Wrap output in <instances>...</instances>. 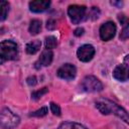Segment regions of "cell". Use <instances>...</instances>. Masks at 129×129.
Listing matches in <instances>:
<instances>
[{"instance_id": "d4e9b609", "label": "cell", "mask_w": 129, "mask_h": 129, "mask_svg": "<svg viewBox=\"0 0 129 129\" xmlns=\"http://www.w3.org/2000/svg\"><path fill=\"white\" fill-rule=\"evenodd\" d=\"M111 4H113V5H122V2H111Z\"/></svg>"}, {"instance_id": "6da1fadb", "label": "cell", "mask_w": 129, "mask_h": 129, "mask_svg": "<svg viewBox=\"0 0 129 129\" xmlns=\"http://www.w3.org/2000/svg\"><path fill=\"white\" fill-rule=\"evenodd\" d=\"M96 107L97 109L104 115H108V114H114L116 116H118L120 119H122L124 122L128 123V114L127 112L120 106H118L117 104L113 103L110 100L107 99H99L98 101H96Z\"/></svg>"}, {"instance_id": "e0dca14e", "label": "cell", "mask_w": 129, "mask_h": 129, "mask_svg": "<svg viewBox=\"0 0 129 129\" xmlns=\"http://www.w3.org/2000/svg\"><path fill=\"white\" fill-rule=\"evenodd\" d=\"M48 92V89L47 88H42L40 90H37V91H34L32 94H31V98L33 100H38L39 98H41L44 94H46Z\"/></svg>"}, {"instance_id": "9a60e30c", "label": "cell", "mask_w": 129, "mask_h": 129, "mask_svg": "<svg viewBox=\"0 0 129 129\" xmlns=\"http://www.w3.org/2000/svg\"><path fill=\"white\" fill-rule=\"evenodd\" d=\"M58 129H88V128L76 122H63L59 125Z\"/></svg>"}, {"instance_id": "8fae6325", "label": "cell", "mask_w": 129, "mask_h": 129, "mask_svg": "<svg viewBox=\"0 0 129 129\" xmlns=\"http://www.w3.org/2000/svg\"><path fill=\"white\" fill-rule=\"evenodd\" d=\"M50 5L49 1H42V0H34L29 2V9L32 12L39 13L45 11Z\"/></svg>"}, {"instance_id": "7a4b0ae2", "label": "cell", "mask_w": 129, "mask_h": 129, "mask_svg": "<svg viewBox=\"0 0 129 129\" xmlns=\"http://www.w3.org/2000/svg\"><path fill=\"white\" fill-rule=\"evenodd\" d=\"M18 53L17 44L12 40H4L0 42V64L5 61L15 59Z\"/></svg>"}, {"instance_id": "ac0fdd59", "label": "cell", "mask_w": 129, "mask_h": 129, "mask_svg": "<svg viewBox=\"0 0 129 129\" xmlns=\"http://www.w3.org/2000/svg\"><path fill=\"white\" fill-rule=\"evenodd\" d=\"M47 114V108L46 107H42L40 109H38L37 111L35 112H32L30 114V116H33V117H43Z\"/></svg>"}, {"instance_id": "277c9868", "label": "cell", "mask_w": 129, "mask_h": 129, "mask_svg": "<svg viewBox=\"0 0 129 129\" xmlns=\"http://www.w3.org/2000/svg\"><path fill=\"white\" fill-rule=\"evenodd\" d=\"M82 88L86 92H100L103 90V84L94 76H87L82 81Z\"/></svg>"}, {"instance_id": "ba28073f", "label": "cell", "mask_w": 129, "mask_h": 129, "mask_svg": "<svg viewBox=\"0 0 129 129\" xmlns=\"http://www.w3.org/2000/svg\"><path fill=\"white\" fill-rule=\"evenodd\" d=\"M94 54H95V48L91 44H84V45L80 46L77 51L78 58L84 62L91 60L93 58Z\"/></svg>"}, {"instance_id": "7402d4cb", "label": "cell", "mask_w": 129, "mask_h": 129, "mask_svg": "<svg viewBox=\"0 0 129 129\" xmlns=\"http://www.w3.org/2000/svg\"><path fill=\"white\" fill-rule=\"evenodd\" d=\"M46 27H47L48 29H54V28H55V21L52 20V19L48 20V21H47V25H46Z\"/></svg>"}, {"instance_id": "9c48e42d", "label": "cell", "mask_w": 129, "mask_h": 129, "mask_svg": "<svg viewBox=\"0 0 129 129\" xmlns=\"http://www.w3.org/2000/svg\"><path fill=\"white\" fill-rule=\"evenodd\" d=\"M57 76L64 80H73L77 75V69L72 63L62 64L56 72Z\"/></svg>"}, {"instance_id": "5b68a950", "label": "cell", "mask_w": 129, "mask_h": 129, "mask_svg": "<svg viewBox=\"0 0 129 129\" xmlns=\"http://www.w3.org/2000/svg\"><path fill=\"white\" fill-rule=\"evenodd\" d=\"M86 6L84 5H71L68 9V14L73 23H80L86 16Z\"/></svg>"}, {"instance_id": "8992f818", "label": "cell", "mask_w": 129, "mask_h": 129, "mask_svg": "<svg viewBox=\"0 0 129 129\" xmlns=\"http://www.w3.org/2000/svg\"><path fill=\"white\" fill-rule=\"evenodd\" d=\"M128 58L129 55L125 56L124 62L122 64H119L115 68V70L113 71V77L121 82H125L128 80L129 77V63H128Z\"/></svg>"}, {"instance_id": "52a82bcc", "label": "cell", "mask_w": 129, "mask_h": 129, "mask_svg": "<svg viewBox=\"0 0 129 129\" xmlns=\"http://www.w3.org/2000/svg\"><path fill=\"white\" fill-rule=\"evenodd\" d=\"M116 33V25L113 21H107L100 27V37L104 41H108L114 37Z\"/></svg>"}, {"instance_id": "5bb4252c", "label": "cell", "mask_w": 129, "mask_h": 129, "mask_svg": "<svg viewBox=\"0 0 129 129\" xmlns=\"http://www.w3.org/2000/svg\"><path fill=\"white\" fill-rule=\"evenodd\" d=\"M9 11V3L7 1H0V21H3L6 19L7 14Z\"/></svg>"}, {"instance_id": "3957f363", "label": "cell", "mask_w": 129, "mask_h": 129, "mask_svg": "<svg viewBox=\"0 0 129 129\" xmlns=\"http://www.w3.org/2000/svg\"><path fill=\"white\" fill-rule=\"evenodd\" d=\"M20 122L19 117L11 110L4 108L0 111V127L3 129H11L16 127Z\"/></svg>"}, {"instance_id": "ffe728a7", "label": "cell", "mask_w": 129, "mask_h": 129, "mask_svg": "<svg viewBox=\"0 0 129 129\" xmlns=\"http://www.w3.org/2000/svg\"><path fill=\"white\" fill-rule=\"evenodd\" d=\"M50 110H51V112H52L54 115L60 116V108H59V106H58L57 104H55V103H50Z\"/></svg>"}, {"instance_id": "44dd1931", "label": "cell", "mask_w": 129, "mask_h": 129, "mask_svg": "<svg viewBox=\"0 0 129 129\" xmlns=\"http://www.w3.org/2000/svg\"><path fill=\"white\" fill-rule=\"evenodd\" d=\"M26 82H27V84L29 86H34L36 84V78H35V76H30L29 78H27Z\"/></svg>"}, {"instance_id": "2e32d148", "label": "cell", "mask_w": 129, "mask_h": 129, "mask_svg": "<svg viewBox=\"0 0 129 129\" xmlns=\"http://www.w3.org/2000/svg\"><path fill=\"white\" fill-rule=\"evenodd\" d=\"M56 44H57V40L54 36L49 35L45 38V47H46V49L50 50L51 48H54L56 46Z\"/></svg>"}, {"instance_id": "7c38bea8", "label": "cell", "mask_w": 129, "mask_h": 129, "mask_svg": "<svg viewBox=\"0 0 129 129\" xmlns=\"http://www.w3.org/2000/svg\"><path fill=\"white\" fill-rule=\"evenodd\" d=\"M40 46H41V42L39 40H37V39L32 40L26 44V51L29 54H34L35 52H37L40 49Z\"/></svg>"}, {"instance_id": "4fadbf2b", "label": "cell", "mask_w": 129, "mask_h": 129, "mask_svg": "<svg viewBox=\"0 0 129 129\" xmlns=\"http://www.w3.org/2000/svg\"><path fill=\"white\" fill-rule=\"evenodd\" d=\"M40 29H41V21L38 19L31 20V22L29 24V32L32 35H36L39 33Z\"/></svg>"}, {"instance_id": "30bf717a", "label": "cell", "mask_w": 129, "mask_h": 129, "mask_svg": "<svg viewBox=\"0 0 129 129\" xmlns=\"http://www.w3.org/2000/svg\"><path fill=\"white\" fill-rule=\"evenodd\" d=\"M52 57H53L52 51L49 50V49H44L41 52L38 60L35 62V68L36 69H39L41 67H47V66H49L51 63V61H52Z\"/></svg>"}, {"instance_id": "603a6c76", "label": "cell", "mask_w": 129, "mask_h": 129, "mask_svg": "<svg viewBox=\"0 0 129 129\" xmlns=\"http://www.w3.org/2000/svg\"><path fill=\"white\" fill-rule=\"evenodd\" d=\"M84 28H82V27H78L77 29H75V31H74V33H75V35L76 36H81V35H83L84 34Z\"/></svg>"}, {"instance_id": "d6986e66", "label": "cell", "mask_w": 129, "mask_h": 129, "mask_svg": "<svg viewBox=\"0 0 129 129\" xmlns=\"http://www.w3.org/2000/svg\"><path fill=\"white\" fill-rule=\"evenodd\" d=\"M128 36H129V25H128V23H126V25L124 26L123 30L121 31L120 38L124 40V39H127V38H128Z\"/></svg>"}, {"instance_id": "cb8c5ba5", "label": "cell", "mask_w": 129, "mask_h": 129, "mask_svg": "<svg viewBox=\"0 0 129 129\" xmlns=\"http://www.w3.org/2000/svg\"><path fill=\"white\" fill-rule=\"evenodd\" d=\"M118 18H119V21H120L121 23H124V21H125V18H126V17L122 14V15H119V17H118Z\"/></svg>"}]
</instances>
